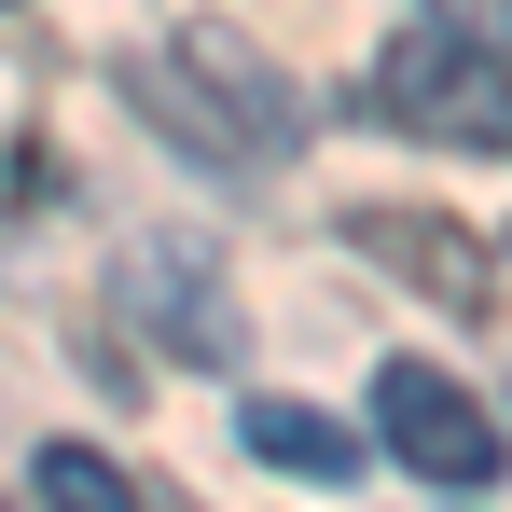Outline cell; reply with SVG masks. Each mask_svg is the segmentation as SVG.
Here are the masks:
<instances>
[{
	"mask_svg": "<svg viewBox=\"0 0 512 512\" xmlns=\"http://www.w3.org/2000/svg\"><path fill=\"white\" fill-rule=\"evenodd\" d=\"M374 125L443 139V153H512V56L471 28H402L374 56Z\"/></svg>",
	"mask_w": 512,
	"mask_h": 512,
	"instance_id": "obj_1",
	"label": "cell"
},
{
	"mask_svg": "<svg viewBox=\"0 0 512 512\" xmlns=\"http://www.w3.org/2000/svg\"><path fill=\"white\" fill-rule=\"evenodd\" d=\"M374 429H388V457L429 471V485H499L512 429L443 374V360H374Z\"/></svg>",
	"mask_w": 512,
	"mask_h": 512,
	"instance_id": "obj_2",
	"label": "cell"
},
{
	"mask_svg": "<svg viewBox=\"0 0 512 512\" xmlns=\"http://www.w3.org/2000/svg\"><path fill=\"white\" fill-rule=\"evenodd\" d=\"M346 250L388 263L402 291H429L443 319H499V250L471 222H443V208H346Z\"/></svg>",
	"mask_w": 512,
	"mask_h": 512,
	"instance_id": "obj_3",
	"label": "cell"
},
{
	"mask_svg": "<svg viewBox=\"0 0 512 512\" xmlns=\"http://www.w3.org/2000/svg\"><path fill=\"white\" fill-rule=\"evenodd\" d=\"M111 291H125V319H139V333L167 346V360H194V374H236V346H250V333H236V291H222V277H208L194 250L139 236Z\"/></svg>",
	"mask_w": 512,
	"mask_h": 512,
	"instance_id": "obj_4",
	"label": "cell"
},
{
	"mask_svg": "<svg viewBox=\"0 0 512 512\" xmlns=\"http://www.w3.org/2000/svg\"><path fill=\"white\" fill-rule=\"evenodd\" d=\"M167 56L194 70V97H208V111L236 125V153H250V167H263V153H291V139H305V97H291L277 70H263V42H250V28H180Z\"/></svg>",
	"mask_w": 512,
	"mask_h": 512,
	"instance_id": "obj_5",
	"label": "cell"
},
{
	"mask_svg": "<svg viewBox=\"0 0 512 512\" xmlns=\"http://www.w3.org/2000/svg\"><path fill=\"white\" fill-rule=\"evenodd\" d=\"M236 429H250L263 471H291V485H360V429L319 416V402H250Z\"/></svg>",
	"mask_w": 512,
	"mask_h": 512,
	"instance_id": "obj_6",
	"label": "cell"
},
{
	"mask_svg": "<svg viewBox=\"0 0 512 512\" xmlns=\"http://www.w3.org/2000/svg\"><path fill=\"white\" fill-rule=\"evenodd\" d=\"M125 97H139V125H167L194 167H250V153H236V125H222V111L194 97V70H180L167 42H139V56H125Z\"/></svg>",
	"mask_w": 512,
	"mask_h": 512,
	"instance_id": "obj_7",
	"label": "cell"
},
{
	"mask_svg": "<svg viewBox=\"0 0 512 512\" xmlns=\"http://www.w3.org/2000/svg\"><path fill=\"white\" fill-rule=\"evenodd\" d=\"M28 499H42V512H139V485H125V471H111L97 443H42Z\"/></svg>",
	"mask_w": 512,
	"mask_h": 512,
	"instance_id": "obj_8",
	"label": "cell"
},
{
	"mask_svg": "<svg viewBox=\"0 0 512 512\" xmlns=\"http://www.w3.org/2000/svg\"><path fill=\"white\" fill-rule=\"evenodd\" d=\"M429 28H471V42H499V56H512V0H429Z\"/></svg>",
	"mask_w": 512,
	"mask_h": 512,
	"instance_id": "obj_9",
	"label": "cell"
}]
</instances>
